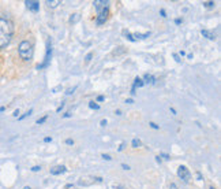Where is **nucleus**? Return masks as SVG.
Listing matches in <instances>:
<instances>
[{
  "label": "nucleus",
  "mask_w": 221,
  "mask_h": 189,
  "mask_svg": "<svg viewBox=\"0 0 221 189\" xmlns=\"http://www.w3.org/2000/svg\"><path fill=\"white\" fill-rule=\"evenodd\" d=\"M40 170H41V166H33V167H32V171H34V173H37Z\"/></svg>",
  "instance_id": "4be33fe9"
},
{
  "label": "nucleus",
  "mask_w": 221,
  "mask_h": 189,
  "mask_svg": "<svg viewBox=\"0 0 221 189\" xmlns=\"http://www.w3.org/2000/svg\"><path fill=\"white\" fill-rule=\"evenodd\" d=\"M89 107H90L91 110H100V106H98L97 103H94V102H90V103H89Z\"/></svg>",
  "instance_id": "f3484780"
},
{
  "label": "nucleus",
  "mask_w": 221,
  "mask_h": 189,
  "mask_svg": "<svg viewBox=\"0 0 221 189\" xmlns=\"http://www.w3.org/2000/svg\"><path fill=\"white\" fill-rule=\"evenodd\" d=\"M202 4H203V7H206V8H213L214 7V1H203Z\"/></svg>",
  "instance_id": "4468645a"
},
{
  "label": "nucleus",
  "mask_w": 221,
  "mask_h": 189,
  "mask_svg": "<svg viewBox=\"0 0 221 189\" xmlns=\"http://www.w3.org/2000/svg\"><path fill=\"white\" fill-rule=\"evenodd\" d=\"M145 84H143V81H142V80H141L139 77H137L134 80V84H132V87H131V95H132V96H135V91H137V88H142L143 87Z\"/></svg>",
  "instance_id": "0eeeda50"
},
{
  "label": "nucleus",
  "mask_w": 221,
  "mask_h": 189,
  "mask_svg": "<svg viewBox=\"0 0 221 189\" xmlns=\"http://www.w3.org/2000/svg\"><path fill=\"white\" fill-rule=\"evenodd\" d=\"M18 52H19V56L23 60H26V62L32 60V58H33V44L27 40H23L18 47Z\"/></svg>",
  "instance_id": "f03ea898"
},
{
  "label": "nucleus",
  "mask_w": 221,
  "mask_h": 189,
  "mask_svg": "<svg viewBox=\"0 0 221 189\" xmlns=\"http://www.w3.org/2000/svg\"><path fill=\"white\" fill-rule=\"evenodd\" d=\"M142 81H143V84H152V85H153V84H156V78H154L152 74H145Z\"/></svg>",
  "instance_id": "9d476101"
},
{
  "label": "nucleus",
  "mask_w": 221,
  "mask_h": 189,
  "mask_svg": "<svg viewBox=\"0 0 221 189\" xmlns=\"http://www.w3.org/2000/svg\"><path fill=\"white\" fill-rule=\"evenodd\" d=\"M60 89H62V87H56V88H55V89H53V92L56 93V92H58V91H60Z\"/></svg>",
  "instance_id": "e433bc0d"
},
{
  "label": "nucleus",
  "mask_w": 221,
  "mask_h": 189,
  "mask_svg": "<svg viewBox=\"0 0 221 189\" xmlns=\"http://www.w3.org/2000/svg\"><path fill=\"white\" fill-rule=\"evenodd\" d=\"M70 116H71V114H70V112H66V114L63 115V118H70Z\"/></svg>",
  "instance_id": "f704fd0d"
},
{
  "label": "nucleus",
  "mask_w": 221,
  "mask_h": 189,
  "mask_svg": "<svg viewBox=\"0 0 221 189\" xmlns=\"http://www.w3.org/2000/svg\"><path fill=\"white\" fill-rule=\"evenodd\" d=\"M149 125H150V127H152V129H156V130H157V129H160V126L157 125V123H154V122H150Z\"/></svg>",
  "instance_id": "6ab92c4d"
},
{
  "label": "nucleus",
  "mask_w": 221,
  "mask_h": 189,
  "mask_svg": "<svg viewBox=\"0 0 221 189\" xmlns=\"http://www.w3.org/2000/svg\"><path fill=\"white\" fill-rule=\"evenodd\" d=\"M3 111H5V107H4V106L0 107V112H3Z\"/></svg>",
  "instance_id": "4c0bfd02"
},
{
  "label": "nucleus",
  "mask_w": 221,
  "mask_h": 189,
  "mask_svg": "<svg viewBox=\"0 0 221 189\" xmlns=\"http://www.w3.org/2000/svg\"><path fill=\"white\" fill-rule=\"evenodd\" d=\"M101 158H102L104 160H112V158H110L109 155H106V154H102V155H101Z\"/></svg>",
  "instance_id": "412c9836"
},
{
  "label": "nucleus",
  "mask_w": 221,
  "mask_h": 189,
  "mask_svg": "<svg viewBox=\"0 0 221 189\" xmlns=\"http://www.w3.org/2000/svg\"><path fill=\"white\" fill-rule=\"evenodd\" d=\"M23 189H32V188H30V186H25Z\"/></svg>",
  "instance_id": "c03bdc74"
},
{
  "label": "nucleus",
  "mask_w": 221,
  "mask_h": 189,
  "mask_svg": "<svg viewBox=\"0 0 221 189\" xmlns=\"http://www.w3.org/2000/svg\"><path fill=\"white\" fill-rule=\"evenodd\" d=\"M109 4L110 1H108V0H94L93 1V6L97 10V14L104 12V11H109Z\"/></svg>",
  "instance_id": "20e7f679"
},
{
  "label": "nucleus",
  "mask_w": 221,
  "mask_h": 189,
  "mask_svg": "<svg viewBox=\"0 0 221 189\" xmlns=\"http://www.w3.org/2000/svg\"><path fill=\"white\" fill-rule=\"evenodd\" d=\"M100 123H101V126H106V123H108V122H106V119H102Z\"/></svg>",
  "instance_id": "7c9ffc66"
},
{
  "label": "nucleus",
  "mask_w": 221,
  "mask_h": 189,
  "mask_svg": "<svg viewBox=\"0 0 221 189\" xmlns=\"http://www.w3.org/2000/svg\"><path fill=\"white\" fill-rule=\"evenodd\" d=\"M60 4V0H47V6L51 8H56Z\"/></svg>",
  "instance_id": "9b49d317"
},
{
  "label": "nucleus",
  "mask_w": 221,
  "mask_h": 189,
  "mask_svg": "<svg viewBox=\"0 0 221 189\" xmlns=\"http://www.w3.org/2000/svg\"><path fill=\"white\" fill-rule=\"evenodd\" d=\"M126 103H128V104H132V103H134V100H132V99H127V100H126Z\"/></svg>",
  "instance_id": "72a5a7b5"
},
{
  "label": "nucleus",
  "mask_w": 221,
  "mask_h": 189,
  "mask_svg": "<svg viewBox=\"0 0 221 189\" xmlns=\"http://www.w3.org/2000/svg\"><path fill=\"white\" fill-rule=\"evenodd\" d=\"M51 59H52V43H51V40H47V52H45V58H44V62L40 63L37 69L41 70V69H45L49 66V63H51Z\"/></svg>",
  "instance_id": "7ed1b4c3"
},
{
  "label": "nucleus",
  "mask_w": 221,
  "mask_h": 189,
  "mask_svg": "<svg viewBox=\"0 0 221 189\" xmlns=\"http://www.w3.org/2000/svg\"><path fill=\"white\" fill-rule=\"evenodd\" d=\"M66 144H67V145H72V144H74V140H72V138H67V140H66Z\"/></svg>",
  "instance_id": "5701e85b"
},
{
  "label": "nucleus",
  "mask_w": 221,
  "mask_h": 189,
  "mask_svg": "<svg viewBox=\"0 0 221 189\" xmlns=\"http://www.w3.org/2000/svg\"><path fill=\"white\" fill-rule=\"evenodd\" d=\"M160 14H161V17H163V18H165V17H167V12H165V10H164V8H161V10H160Z\"/></svg>",
  "instance_id": "b1692460"
},
{
  "label": "nucleus",
  "mask_w": 221,
  "mask_h": 189,
  "mask_svg": "<svg viewBox=\"0 0 221 189\" xmlns=\"http://www.w3.org/2000/svg\"><path fill=\"white\" fill-rule=\"evenodd\" d=\"M72 186H74V185H72V184H68V185H67V186H66V189H71V188H72Z\"/></svg>",
  "instance_id": "ea45409f"
},
{
  "label": "nucleus",
  "mask_w": 221,
  "mask_h": 189,
  "mask_svg": "<svg viewBox=\"0 0 221 189\" xmlns=\"http://www.w3.org/2000/svg\"><path fill=\"white\" fill-rule=\"evenodd\" d=\"M79 19H81V15L79 14H72L71 17H70V22H71V24H77Z\"/></svg>",
  "instance_id": "f8f14e48"
},
{
  "label": "nucleus",
  "mask_w": 221,
  "mask_h": 189,
  "mask_svg": "<svg viewBox=\"0 0 221 189\" xmlns=\"http://www.w3.org/2000/svg\"><path fill=\"white\" fill-rule=\"evenodd\" d=\"M131 144H132V147H134V148H138V147H141V144H142V143H141L139 138H134Z\"/></svg>",
  "instance_id": "2eb2a0df"
},
{
  "label": "nucleus",
  "mask_w": 221,
  "mask_h": 189,
  "mask_svg": "<svg viewBox=\"0 0 221 189\" xmlns=\"http://www.w3.org/2000/svg\"><path fill=\"white\" fill-rule=\"evenodd\" d=\"M91 58H93V52H89L86 55V58H85V60H86V62H90L91 60Z\"/></svg>",
  "instance_id": "a211bd4d"
},
{
  "label": "nucleus",
  "mask_w": 221,
  "mask_h": 189,
  "mask_svg": "<svg viewBox=\"0 0 221 189\" xmlns=\"http://www.w3.org/2000/svg\"><path fill=\"white\" fill-rule=\"evenodd\" d=\"M104 99L105 97L102 96V95H100V96H97V102H104Z\"/></svg>",
  "instance_id": "bb28decb"
},
{
  "label": "nucleus",
  "mask_w": 221,
  "mask_h": 189,
  "mask_svg": "<svg viewBox=\"0 0 221 189\" xmlns=\"http://www.w3.org/2000/svg\"><path fill=\"white\" fill-rule=\"evenodd\" d=\"M64 103H66V102H62V104H60V106L56 108V112H60V111H62V108H64V106H66Z\"/></svg>",
  "instance_id": "aec40b11"
},
{
  "label": "nucleus",
  "mask_w": 221,
  "mask_h": 189,
  "mask_svg": "<svg viewBox=\"0 0 221 189\" xmlns=\"http://www.w3.org/2000/svg\"><path fill=\"white\" fill-rule=\"evenodd\" d=\"M182 22H183L182 18H176V19H175V24H176V25H180Z\"/></svg>",
  "instance_id": "cd10ccee"
},
{
  "label": "nucleus",
  "mask_w": 221,
  "mask_h": 189,
  "mask_svg": "<svg viewBox=\"0 0 221 189\" xmlns=\"http://www.w3.org/2000/svg\"><path fill=\"white\" fill-rule=\"evenodd\" d=\"M179 55H180V56H184V55H186V52H184V51H180V52H179Z\"/></svg>",
  "instance_id": "79ce46f5"
},
{
  "label": "nucleus",
  "mask_w": 221,
  "mask_h": 189,
  "mask_svg": "<svg viewBox=\"0 0 221 189\" xmlns=\"http://www.w3.org/2000/svg\"><path fill=\"white\" fill-rule=\"evenodd\" d=\"M161 156H164V158H165V159H169V156L167 155V154H161Z\"/></svg>",
  "instance_id": "37998d69"
},
{
  "label": "nucleus",
  "mask_w": 221,
  "mask_h": 189,
  "mask_svg": "<svg viewBox=\"0 0 221 189\" xmlns=\"http://www.w3.org/2000/svg\"><path fill=\"white\" fill-rule=\"evenodd\" d=\"M121 167H123V169H124V170H128V169H130V166L124 165V163H121Z\"/></svg>",
  "instance_id": "2f4dec72"
},
{
  "label": "nucleus",
  "mask_w": 221,
  "mask_h": 189,
  "mask_svg": "<svg viewBox=\"0 0 221 189\" xmlns=\"http://www.w3.org/2000/svg\"><path fill=\"white\" fill-rule=\"evenodd\" d=\"M171 189H178V186H176V184H175V182H172V184H171Z\"/></svg>",
  "instance_id": "473e14b6"
},
{
  "label": "nucleus",
  "mask_w": 221,
  "mask_h": 189,
  "mask_svg": "<svg viewBox=\"0 0 221 189\" xmlns=\"http://www.w3.org/2000/svg\"><path fill=\"white\" fill-rule=\"evenodd\" d=\"M47 119H48V115H44V116H41V118H38V119H37V125H43Z\"/></svg>",
  "instance_id": "dca6fc26"
},
{
  "label": "nucleus",
  "mask_w": 221,
  "mask_h": 189,
  "mask_svg": "<svg viewBox=\"0 0 221 189\" xmlns=\"http://www.w3.org/2000/svg\"><path fill=\"white\" fill-rule=\"evenodd\" d=\"M197 178H198V179H202V175H201V173H197Z\"/></svg>",
  "instance_id": "58836bf2"
},
{
  "label": "nucleus",
  "mask_w": 221,
  "mask_h": 189,
  "mask_svg": "<svg viewBox=\"0 0 221 189\" xmlns=\"http://www.w3.org/2000/svg\"><path fill=\"white\" fill-rule=\"evenodd\" d=\"M173 58H175V60H176L178 63H180V58H179L178 53H173Z\"/></svg>",
  "instance_id": "393cba45"
},
{
  "label": "nucleus",
  "mask_w": 221,
  "mask_h": 189,
  "mask_svg": "<svg viewBox=\"0 0 221 189\" xmlns=\"http://www.w3.org/2000/svg\"><path fill=\"white\" fill-rule=\"evenodd\" d=\"M14 34V26L8 19L0 18V49L5 48L10 44Z\"/></svg>",
  "instance_id": "f257e3e1"
},
{
  "label": "nucleus",
  "mask_w": 221,
  "mask_h": 189,
  "mask_svg": "<svg viewBox=\"0 0 221 189\" xmlns=\"http://www.w3.org/2000/svg\"><path fill=\"white\" fill-rule=\"evenodd\" d=\"M124 147H126V143H121V145L119 147V151H123L124 150Z\"/></svg>",
  "instance_id": "c756f323"
},
{
  "label": "nucleus",
  "mask_w": 221,
  "mask_h": 189,
  "mask_svg": "<svg viewBox=\"0 0 221 189\" xmlns=\"http://www.w3.org/2000/svg\"><path fill=\"white\" fill-rule=\"evenodd\" d=\"M201 34L203 36V37L209 39V40H216V34L213 33V32H210V30H207V29H202Z\"/></svg>",
  "instance_id": "1a4fd4ad"
},
{
  "label": "nucleus",
  "mask_w": 221,
  "mask_h": 189,
  "mask_svg": "<svg viewBox=\"0 0 221 189\" xmlns=\"http://www.w3.org/2000/svg\"><path fill=\"white\" fill-rule=\"evenodd\" d=\"M171 112H172L173 115H176V110H175V108H171Z\"/></svg>",
  "instance_id": "a19ab883"
},
{
  "label": "nucleus",
  "mask_w": 221,
  "mask_h": 189,
  "mask_svg": "<svg viewBox=\"0 0 221 189\" xmlns=\"http://www.w3.org/2000/svg\"><path fill=\"white\" fill-rule=\"evenodd\" d=\"M25 4H26V7H27L30 11H33V12H37V11L40 10V3L38 1H36V0H26Z\"/></svg>",
  "instance_id": "423d86ee"
},
{
  "label": "nucleus",
  "mask_w": 221,
  "mask_h": 189,
  "mask_svg": "<svg viewBox=\"0 0 221 189\" xmlns=\"http://www.w3.org/2000/svg\"><path fill=\"white\" fill-rule=\"evenodd\" d=\"M52 141V137H45L44 138V143H51Z\"/></svg>",
  "instance_id": "c85d7f7f"
},
{
  "label": "nucleus",
  "mask_w": 221,
  "mask_h": 189,
  "mask_svg": "<svg viewBox=\"0 0 221 189\" xmlns=\"http://www.w3.org/2000/svg\"><path fill=\"white\" fill-rule=\"evenodd\" d=\"M210 189H214V188H213V186H210Z\"/></svg>",
  "instance_id": "a18cd8bd"
},
{
  "label": "nucleus",
  "mask_w": 221,
  "mask_h": 189,
  "mask_svg": "<svg viewBox=\"0 0 221 189\" xmlns=\"http://www.w3.org/2000/svg\"><path fill=\"white\" fill-rule=\"evenodd\" d=\"M75 89H77V87H74L72 89H68L66 93H67V95H71V93H74V91H75Z\"/></svg>",
  "instance_id": "a878e982"
},
{
  "label": "nucleus",
  "mask_w": 221,
  "mask_h": 189,
  "mask_svg": "<svg viewBox=\"0 0 221 189\" xmlns=\"http://www.w3.org/2000/svg\"><path fill=\"white\" fill-rule=\"evenodd\" d=\"M178 175L184 181V182H188V181L191 179V173H190V170H188L186 166H179Z\"/></svg>",
  "instance_id": "39448f33"
},
{
  "label": "nucleus",
  "mask_w": 221,
  "mask_h": 189,
  "mask_svg": "<svg viewBox=\"0 0 221 189\" xmlns=\"http://www.w3.org/2000/svg\"><path fill=\"white\" fill-rule=\"evenodd\" d=\"M32 112H33V110H32V108H30L29 111H26V112H25V114H23V115H21V116H18V119H19V121H23L25 118H27V116H30V115H32Z\"/></svg>",
  "instance_id": "ddd939ff"
},
{
  "label": "nucleus",
  "mask_w": 221,
  "mask_h": 189,
  "mask_svg": "<svg viewBox=\"0 0 221 189\" xmlns=\"http://www.w3.org/2000/svg\"><path fill=\"white\" fill-rule=\"evenodd\" d=\"M67 169H66V166H55L51 169V174L52 175H59V174H63V173H66Z\"/></svg>",
  "instance_id": "6e6552de"
},
{
  "label": "nucleus",
  "mask_w": 221,
  "mask_h": 189,
  "mask_svg": "<svg viewBox=\"0 0 221 189\" xmlns=\"http://www.w3.org/2000/svg\"><path fill=\"white\" fill-rule=\"evenodd\" d=\"M18 115H19V110H15V111H14V116H16V118H18Z\"/></svg>",
  "instance_id": "c9c22d12"
}]
</instances>
